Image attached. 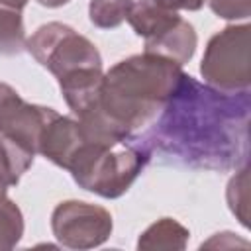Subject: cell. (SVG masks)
Returning a JSON list of instances; mask_svg holds the SVG:
<instances>
[{
	"instance_id": "6da1fadb",
	"label": "cell",
	"mask_w": 251,
	"mask_h": 251,
	"mask_svg": "<svg viewBox=\"0 0 251 251\" xmlns=\"http://www.w3.org/2000/svg\"><path fill=\"white\" fill-rule=\"evenodd\" d=\"M184 78L180 65L145 51L120 61L104 75L98 102L90 110L127 137L175 98Z\"/></svg>"
},
{
	"instance_id": "7a4b0ae2",
	"label": "cell",
	"mask_w": 251,
	"mask_h": 251,
	"mask_svg": "<svg viewBox=\"0 0 251 251\" xmlns=\"http://www.w3.org/2000/svg\"><path fill=\"white\" fill-rule=\"evenodd\" d=\"M145 153L124 141H90L78 147L69 171L78 186L104 198L122 196L145 165Z\"/></svg>"
},
{
	"instance_id": "3957f363",
	"label": "cell",
	"mask_w": 251,
	"mask_h": 251,
	"mask_svg": "<svg viewBox=\"0 0 251 251\" xmlns=\"http://www.w3.org/2000/svg\"><path fill=\"white\" fill-rule=\"evenodd\" d=\"M249 31L247 24L227 25L208 41L200 73L210 86L224 94L245 92L249 88Z\"/></svg>"
},
{
	"instance_id": "277c9868",
	"label": "cell",
	"mask_w": 251,
	"mask_h": 251,
	"mask_svg": "<svg viewBox=\"0 0 251 251\" xmlns=\"http://www.w3.org/2000/svg\"><path fill=\"white\" fill-rule=\"evenodd\" d=\"M25 45L35 61L51 71L57 78L86 67L102 69V57L96 45L61 22L41 25Z\"/></svg>"
},
{
	"instance_id": "5b68a950",
	"label": "cell",
	"mask_w": 251,
	"mask_h": 251,
	"mask_svg": "<svg viewBox=\"0 0 251 251\" xmlns=\"http://www.w3.org/2000/svg\"><path fill=\"white\" fill-rule=\"evenodd\" d=\"M51 229L61 245L90 249L102 245L112 233V216L102 206L67 200L53 210Z\"/></svg>"
},
{
	"instance_id": "8992f818",
	"label": "cell",
	"mask_w": 251,
	"mask_h": 251,
	"mask_svg": "<svg viewBox=\"0 0 251 251\" xmlns=\"http://www.w3.org/2000/svg\"><path fill=\"white\" fill-rule=\"evenodd\" d=\"M82 143H84V133L80 129L78 120H71L61 114H55L43 127L37 153L45 155V159L53 161L55 165L69 169L71 159L75 157V153Z\"/></svg>"
},
{
	"instance_id": "52a82bcc",
	"label": "cell",
	"mask_w": 251,
	"mask_h": 251,
	"mask_svg": "<svg viewBox=\"0 0 251 251\" xmlns=\"http://www.w3.org/2000/svg\"><path fill=\"white\" fill-rule=\"evenodd\" d=\"M102 78L104 75H102V69L98 67L78 69L59 78L63 98L76 118L82 116L86 110H90L98 102Z\"/></svg>"
},
{
	"instance_id": "ba28073f",
	"label": "cell",
	"mask_w": 251,
	"mask_h": 251,
	"mask_svg": "<svg viewBox=\"0 0 251 251\" xmlns=\"http://www.w3.org/2000/svg\"><path fill=\"white\" fill-rule=\"evenodd\" d=\"M196 31L192 24L178 18L171 27H167L163 33H159L153 39L145 41V51L165 57L176 65H184L190 61V57L196 51Z\"/></svg>"
},
{
	"instance_id": "9c48e42d",
	"label": "cell",
	"mask_w": 251,
	"mask_h": 251,
	"mask_svg": "<svg viewBox=\"0 0 251 251\" xmlns=\"http://www.w3.org/2000/svg\"><path fill=\"white\" fill-rule=\"evenodd\" d=\"M178 18L180 16L175 10H169L157 4L155 0H133L126 20L133 27V31L147 41L163 33L167 27H171Z\"/></svg>"
},
{
	"instance_id": "30bf717a",
	"label": "cell",
	"mask_w": 251,
	"mask_h": 251,
	"mask_svg": "<svg viewBox=\"0 0 251 251\" xmlns=\"http://www.w3.org/2000/svg\"><path fill=\"white\" fill-rule=\"evenodd\" d=\"M35 153L24 143L0 133V178L12 186L31 167Z\"/></svg>"
},
{
	"instance_id": "8fae6325",
	"label": "cell",
	"mask_w": 251,
	"mask_h": 251,
	"mask_svg": "<svg viewBox=\"0 0 251 251\" xmlns=\"http://www.w3.org/2000/svg\"><path fill=\"white\" fill-rule=\"evenodd\" d=\"M188 241V229L173 218H161L149 226L139 241V249H184Z\"/></svg>"
},
{
	"instance_id": "7c38bea8",
	"label": "cell",
	"mask_w": 251,
	"mask_h": 251,
	"mask_svg": "<svg viewBox=\"0 0 251 251\" xmlns=\"http://www.w3.org/2000/svg\"><path fill=\"white\" fill-rule=\"evenodd\" d=\"M25 45L24 22L18 8L0 2V53L16 55Z\"/></svg>"
},
{
	"instance_id": "4fadbf2b",
	"label": "cell",
	"mask_w": 251,
	"mask_h": 251,
	"mask_svg": "<svg viewBox=\"0 0 251 251\" xmlns=\"http://www.w3.org/2000/svg\"><path fill=\"white\" fill-rule=\"evenodd\" d=\"M131 4L133 0H92L88 6L90 22L102 29L116 27L127 18Z\"/></svg>"
},
{
	"instance_id": "5bb4252c",
	"label": "cell",
	"mask_w": 251,
	"mask_h": 251,
	"mask_svg": "<svg viewBox=\"0 0 251 251\" xmlns=\"http://www.w3.org/2000/svg\"><path fill=\"white\" fill-rule=\"evenodd\" d=\"M22 233H24L22 212L10 198H4L0 202V251L16 247Z\"/></svg>"
},
{
	"instance_id": "9a60e30c",
	"label": "cell",
	"mask_w": 251,
	"mask_h": 251,
	"mask_svg": "<svg viewBox=\"0 0 251 251\" xmlns=\"http://www.w3.org/2000/svg\"><path fill=\"white\" fill-rule=\"evenodd\" d=\"M227 204L237 220L249 226V169H241L227 184Z\"/></svg>"
},
{
	"instance_id": "2e32d148",
	"label": "cell",
	"mask_w": 251,
	"mask_h": 251,
	"mask_svg": "<svg viewBox=\"0 0 251 251\" xmlns=\"http://www.w3.org/2000/svg\"><path fill=\"white\" fill-rule=\"evenodd\" d=\"M214 14L224 20H245L251 14V0H208Z\"/></svg>"
},
{
	"instance_id": "e0dca14e",
	"label": "cell",
	"mask_w": 251,
	"mask_h": 251,
	"mask_svg": "<svg viewBox=\"0 0 251 251\" xmlns=\"http://www.w3.org/2000/svg\"><path fill=\"white\" fill-rule=\"evenodd\" d=\"M249 243L245 239H239L235 237V233H229V231H222V233H216L212 235L210 241L202 243V247H220V249H226V247H247Z\"/></svg>"
},
{
	"instance_id": "ac0fdd59",
	"label": "cell",
	"mask_w": 251,
	"mask_h": 251,
	"mask_svg": "<svg viewBox=\"0 0 251 251\" xmlns=\"http://www.w3.org/2000/svg\"><path fill=\"white\" fill-rule=\"evenodd\" d=\"M157 4L169 8V10H198L204 0H155Z\"/></svg>"
},
{
	"instance_id": "d6986e66",
	"label": "cell",
	"mask_w": 251,
	"mask_h": 251,
	"mask_svg": "<svg viewBox=\"0 0 251 251\" xmlns=\"http://www.w3.org/2000/svg\"><path fill=\"white\" fill-rule=\"evenodd\" d=\"M39 4H43V6H47V8H57V6H63V4H67L69 0H37Z\"/></svg>"
},
{
	"instance_id": "ffe728a7",
	"label": "cell",
	"mask_w": 251,
	"mask_h": 251,
	"mask_svg": "<svg viewBox=\"0 0 251 251\" xmlns=\"http://www.w3.org/2000/svg\"><path fill=\"white\" fill-rule=\"evenodd\" d=\"M2 4H6V6H12V8H18V10H22L25 4H27V0H0Z\"/></svg>"
},
{
	"instance_id": "44dd1931",
	"label": "cell",
	"mask_w": 251,
	"mask_h": 251,
	"mask_svg": "<svg viewBox=\"0 0 251 251\" xmlns=\"http://www.w3.org/2000/svg\"><path fill=\"white\" fill-rule=\"evenodd\" d=\"M10 90H12V86H10V84H6V82H0V102L4 100V96H6Z\"/></svg>"
},
{
	"instance_id": "7402d4cb",
	"label": "cell",
	"mask_w": 251,
	"mask_h": 251,
	"mask_svg": "<svg viewBox=\"0 0 251 251\" xmlns=\"http://www.w3.org/2000/svg\"><path fill=\"white\" fill-rule=\"evenodd\" d=\"M6 188H8V184H6V182L0 178V202L6 198Z\"/></svg>"
}]
</instances>
